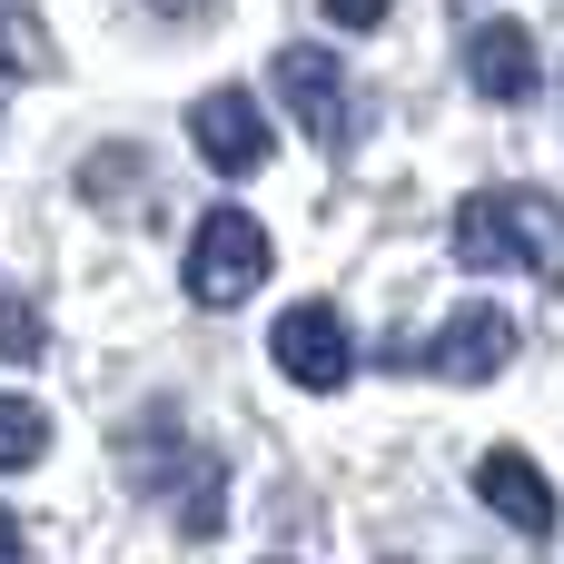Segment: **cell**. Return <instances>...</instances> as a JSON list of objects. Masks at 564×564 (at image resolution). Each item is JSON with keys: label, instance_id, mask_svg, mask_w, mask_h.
I'll return each instance as SVG.
<instances>
[{"label": "cell", "instance_id": "6", "mask_svg": "<svg viewBox=\"0 0 564 564\" xmlns=\"http://www.w3.org/2000/svg\"><path fill=\"white\" fill-rule=\"evenodd\" d=\"M268 347H278V367H288V377H297L307 397H337V387L357 377V347H347V317H337V307H317V297H307V307H288Z\"/></svg>", "mask_w": 564, "mask_h": 564}, {"label": "cell", "instance_id": "10", "mask_svg": "<svg viewBox=\"0 0 564 564\" xmlns=\"http://www.w3.org/2000/svg\"><path fill=\"white\" fill-rule=\"evenodd\" d=\"M50 357V327H40V307L20 297V288H0V367H40Z\"/></svg>", "mask_w": 564, "mask_h": 564}, {"label": "cell", "instance_id": "1", "mask_svg": "<svg viewBox=\"0 0 564 564\" xmlns=\"http://www.w3.org/2000/svg\"><path fill=\"white\" fill-rule=\"evenodd\" d=\"M456 258L466 268H525L564 288V198H535V188H476L456 208Z\"/></svg>", "mask_w": 564, "mask_h": 564}, {"label": "cell", "instance_id": "11", "mask_svg": "<svg viewBox=\"0 0 564 564\" xmlns=\"http://www.w3.org/2000/svg\"><path fill=\"white\" fill-rule=\"evenodd\" d=\"M0 79H50V40L30 10H0Z\"/></svg>", "mask_w": 564, "mask_h": 564}, {"label": "cell", "instance_id": "14", "mask_svg": "<svg viewBox=\"0 0 564 564\" xmlns=\"http://www.w3.org/2000/svg\"><path fill=\"white\" fill-rule=\"evenodd\" d=\"M159 10H198V0H159Z\"/></svg>", "mask_w": 564, "mask_h": 564}, {"label": "cell", "instance_id": "15", "mask_svg": "<svg viewBox=\"0 0 564 564\" xmlns=\"http://www.w3.org/2000/svg\"><path fill=\"white\" fill-rule=\"evenodd\" d=\"M397 564H406V555H397Z\"/></svg>", "mask_w": 564, "mask_h": 564}, {"label": "cell", "instance_id": "3", "mask_svg": "<svg viewBox=\"0 0 564 564\" xmlns=\"http://www.w3.org/2000/svg\"><path fill=\"white\" fill-rule=\"evenodd\" d=\"M268 79H278V99L297 109V129L317 139V149H357V89H347V69L317 50V40H288L278 59H268Z\"/></svg>", "mask_w": 564, "mask_h": 564}, {"label": "cell", "instance_id": "9", "mask_svg": "<svg viewBox=\"0 0 564 564\" xmlns=\"http://www.w3.org/2000/svg\"><path fill=\"white\" fill-rule=\"evenodd\" d=\"M50 456V416L30 397H0V476H30Z\"/></svg>", "mask_w": 564, "mask_h": 564}, {"label": "cell", "instance_id": "5", "mask_svg": "<svg viewBox=\"0 0 564 564\" xmlns=\"http://www.w3.org/2000/svg\"><path fill=\"white\" fill-rule=\"evenodd\" d=\"M188 139H198V159L218 169V178H258L268 169V109L248 99V89H208L198 109H188Z\"/></svg>", "mask_w": 564, "mask_h": 564}, {"label": "cell", "instance_id": "12", "mask_svg": "<svg viewBox=\"0 0 564 564\" xmlns=\"http://www.w3.org/2000/svg\"><path fill=\"white\" fill-rule=\"evenodd\" d=\"M387 10H397V0H327V20H337V30H377Z\"/></svg>", "mask_w": 564, "mask_h": 564}, {"label": "cell", "instance_id": "13", "mask_svg": "<svg viewBox=\"0 0 564 564\" xmlns=\"http://www.w3.org/2000/svg\"><path fill=\"white\" fill-rule=\"evenodd\" d=\"M0 564H20V516L0 506Z\"/></svg>", "mask_w": 564, "mask_h": 564}, {"label": "cell", "instance_id": "4", "mask_svg": "<svg viewBox=\"0 0 564 564\" xmlns=\"http://www.w3.org/2000/svg\"><path fill=\"white\" fill-rule=\"evenodd\" d=\"M506 357H516V317L506 307H456L426 347H406L397 367H436V377H456V387H486V377H506Z\"/></svg>", "mask_w": 564, "mask_h": 564}, {"label": "cell", "instance_id": "8", "mask_svg": "<svg viewBox=\"0 0 564 564\" xmlns=\"http://www.w3.org/2000/svg\"><path fill=\"white\" fill-rule=\"evenodd\" d=\"M476 496L516 525V535H555V486H545V466L535 456H516V446H496L486 466H476Z\"/></svg>", "mask_w": 564, "mask_h": 564}, {"label": "cell", "instance_id": "7", "mask_svg": "<svg viewBox=\"0 0 564 564\" xmlns=\"http://www.w3.org/2000/svg\"><path fill=\"white\" fill-rule=\"evenodd\" d=\"M466 79H476V99H496V109L535 99V30L476 20V30H466Z\"/></svg>", "mask_w": 564, "mask_h": 564}, {"label": "cell", "instance_id": "2", "mask_svg": "<svg viewBox=\"0 0 564 564\" xmlns=\"http://www.w3.org/2000/svg\"><path fill=\"white\" fill-rule=\"evenodd\" d=\"M258 278H268V228L248 208H208L188 228V297L198 307H238V297H258Z\"/></svg>", "mask_w": 564, "mask_h": 564}]
</instances>
